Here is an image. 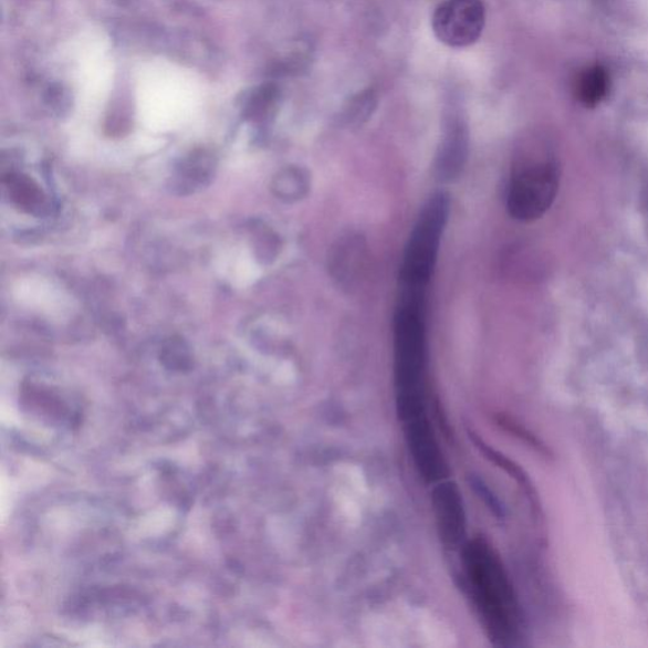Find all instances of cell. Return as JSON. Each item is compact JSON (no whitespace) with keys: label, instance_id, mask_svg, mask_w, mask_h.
<instances>
[{"label":"cell","instance_id":"cell-9","mask_svg":"<svg viewBox=\"0 0 648 648\" xmlns=\"http://www.w3.org/2000/svg\"><path fill=\"white\" fill-rule=\"evenodd\" d=\"M311 178L309 171L297 166H288L273 180L274 195L284 201H297L309 195Z\"/></svg>","mask_w":648,"mask_h":648},{"label":"cell","instance_id":"cell-5","mask_svg":"<svg viewBox=\"0 0 648 648\" xmlns=\"http://www.w3.org/2000/svg\"><path fill=\"white\" fill-rule=\"evenodd\" d=\"M403 425L408 449L419 474L431 483L440 480L445 472V462L427 415L409 419Z\"/></svg>","mask_w":648,"mask_h":648},{"label":"cell","instance_id":"cell-1","mask_svg":"<svg viewBox=\"0 0 648 648\" xmlns=\"http://www.w3.org/2000/svg\"><path fill=\"white\" fill-rule=\"evenodd\" d=\"M463 566L472 600L490 638L511 646L516 636V606L512 586L493 548L474 540L463 548Z\"/></svg>","mask_w":648,"mask_h":648},{"label":"cell","instance_id":"cell-10","mask_svg":"<svg viewBox=\"0 0 648 648\" xmlns=\"http://www.w3.org/2000/svg\"><path fill=\"white\" fill-rule=\"evenodd\" d=\"M374 104L375 98L373 93L366 92L358 95L357 98L349 104L346 113L349 124H358V122L362 124L363 121L372 115Z\"/></svg>","mask_w":648,"mask_h":648},{"label":"cell","instance_id":"cell-6","mask_svg":"<svg viewBox=\"0 0 648 648\" xmlns=\"http://www.w3.org/2000/svg\"><path fill=\"white\" fill-rule=\"evenodd\" d=\"M432 503L443 544L451 548L459 547L467 533V514L457 484L446 481L437 487Z\"/></svg>","mask_w":648,"mask_h":648},{"label":"cell","instance_id":"cell-3","mask_svg":"<svg viewBox=\"0 0 648 648\" xmlns=\"http://www.w3.org/2000/svg\"><path fill=\"white\" fill-rule=\"evenodd\" d=\"M450 199L445 192L427 201L420 212L406 248L400 268V286L426 289L431 279L445 226L448 223Z\"/></svg>","mask_w":648,"mask_h":648},{"label":"cell","instance_id":"cell-7","mask_svg":"<svg viewBox=\"0 0 648 648\" xmlns=\"http://www.w3.org/2000/svg\"><path fill=\"white\" fill-rule=\"evenodd\" d=\"M469 151V135L461 121L451 122L437 156V171L440 178H457L466 165Z\"/></svg>","mask_w":648,"mask_h":648},{"label":"cell","instance_id":"cell-11","mask_svg":"<svg viewBox=\"0 0 648 648\" xmlns=\"http://www.w3.org/2000/svg\"><path fill=\"white\" fill-rule=\"evenodd\" d=\"M13 197L19 200L20 206L36 208L41 205V192L38 187L32 186V181L17 180L13 186Z\"/></svg>","mask_w":648,"mask_h":648},{"label":"cell","instance_id":"cell-2","mask_svg":"<svg viewBox=\"0 0 648 648\" xmlns=\"http://www.w3.org/2000/svg\"><path fill=\"white\" fill-rule=\"evenodd\" d=\"M562 177L554 147L544 142L524 145L515 156L506 209L514 220L533 222L544 217L557 197Z\"/></svg>","mask_w":648,"mask_h":648},{"label":"cell","instance_id":"cell-4","mask_svg":"<svg viewBox=\"0 0 648 648\" xmlns=\"http://www.w3.org/2000/svg\"><path fill=\"white\" fill-rule=\"evenodd\" d=\"M485 19L483 0H445L433 13L432 29L445 45L468 48L483 33Z\"/></svg>","mask_w":648,"mask_h":648},{"label":"cell","instance_id":"cell-8","mask_svg":"<svg viewBox=\"0 0 648 648\" xmlns=\"http://www.w3.org/2000/svg\"><path fill=\"white\" fill-rule=\"evenodd\" d=\"M365 260V244L358 236H346L339 240L330 259L332 274L341 284L352 285Z\"/></svg>","mask_w":648,"mask_h":648}]
</instances>
